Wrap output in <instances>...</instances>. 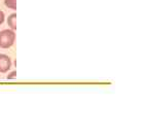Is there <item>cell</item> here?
<instances>
[{"instance_id": "obj_1", "label": "cell", "mask_w": 148, "mask_h": 139, "mask_svg": "<svg viewBox=\"0 0 148 139\" xmlns=\"http://www.w3.org/2000/svg\"><path fill=\"white\" fill-rule=\"evenodd\" d=\"M16 40V34L14 30H2L0 31V47L1 49H9L10 46L14 45Z\"/></svg>"}, {"instance_id": "obj_3", "label": "cell", "mask_w": 148, "mask_h": 139, "mask_svg": "<svg viewBox=\"0 0 148 139\" xmlns=\"http://www.w3.org/2000/svg\"><path fill=\"white\" fill-rule=\"evenodd\" d=\"M7 24L12 30L16 29V14H12L7 19Z\"/></svg>"}, {"instance_id": "obj_2", "label": "cell", "mask_w": 148, "mask_h": 139, "mask_svg": "<svg viewBox=\"0 0 148 139\" xmlns=\"http://www.w3.org/2000/svg\"><path fill=\"white\" fill-rule=\"evenodd\" d=\"M12 67V60L7 55L0 54V72L5 73Z\"/></svg>"}, {"instance_id": "obj_5", "label": "cell", "mask_w": 148, "mask_h": 139, "mask_svg": "<svg viewBox=\"0 0 148 139\" xmlns=\"http://www.w3.org/2000/svg\"><path fill=\"white\" fill-rule=\"evenodd\" d=\"M4 12L2 10H0V25H2L3 22H4Z\"/></svg>"}, {"instance_id": "obj_4", "label": "cell", "mask_w": 148, "mask_h": 139, "mask_svg": "<svg viewBox=\"0 0 148 139\" xmlns=\"http://www.w3.org/2000/svg\"><path fill=\"white\" fill-rule=\"evenodd\" d=\"M4 3L8 8L14 10L16 9V0H4Z\"/></svg>"}, {"instance_id": "obj_6", "label": "cell", "mask_w": 148, "mask_h": 139, "mask_svg": "<svg viewBox=\"0 0 148 139\" xmlns=\"http://www.w3.org/2000/svg\"><path fill=\"white\" fill-rule=\"evenodd\" d=\"M16 71L12 72V73L9 74L8 76H7V78H12V77H14V76H16Z\"/></svg>"}]
</instances>
